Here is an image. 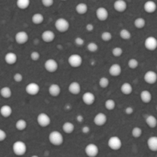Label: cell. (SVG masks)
<instances>
[{
    "label": "cell",
    "instance_id": "1",
    "mask_svg": "<svg viewBox=\"0 0 157 157\" xmlns=\"http://www.w3.org/2000/svg\"><path fill=\"white\" fill-rule=\"evenodd\" d=\"M48 140L51 144H52L53 146L59 147V146L62 145L64 143V136L59 131L55 130V131L50 133L48 136Z\"/></svg>",
    "mask_w": 157,
    "mask_h": 157
},
{
    "label": "cell",
    "instance_id": "2",
    "mask_svg": "<svg viewBox=\"0 0 157 157\" xmlns=\"http://www.w3.org/2000/svg\"><path fill=\"white\" fill-rule=\"evenodd\" d=\"M12 151L18 156H22L27 152V146L23 141L17 140L12 145Z\"/></svg>",
    "mask_w": 157,
    "mask_h": 157
},
{
    "label": "cell",
    "instance_id": "3",
    "mask_svg": "<svg viewBox=\"0 0 157 157\" xmlns=\"http://www.w3.org/2000/svg\"><path fill=\"white\" fill-rule=\"evenodd\" d=\"M55 26L58 32L64 33L68 31L69 28H70V23L66 18H59L55 21Z\"/></svg>",
    "mask_w": 157,
    "mask_h": 157
},
{
    "label": "cell",
    "instance_id": "4",
    "mask_svg": "<svg viewBox=\"0 0 157 157\" xmlns=\"http://www.w3.org/2000/svg\"><path fill=\"white\" fill-rule=\"evenodd\" d=\"M67 62L71 67H74V68H78V67H81L83 63L82 57L78 54H73L68 57Z\"/></svg>",
    "mask_w": 157,
    "mask_h": 157
},
{
    "label": "cell",
    "instance_id": "5",
    "mask_svg": "<svg viewBox=\"0 0 157 157\" xmlns=\"http://www.w3.org/2000/svg\"><path fill=\"white\" fill-rule=\"evenodd\" d=\"M51 118L47 113H41L37 117V123L41 127H47L51 124Z\"/></svg>",
    "mask_w": 157,
    "mask_h": 157
},
{
    "label": "cell",
    "instance_id": "6",
    "mask_svg": "<svg viewBox=\"0 0 157 157\" xmlns=\"http://www.w3.org/2000/svg\"><path fill=\"white\" fill-rule=\"evenodd\" d=\"M44 67V69L49 73H55L58 69V63L53 58H49L45 61Z\"/></svg>",
    "mask_w": 157,
    "mask_h": 157
},
{
    "label": "cell",
    "instance_id": "7",
    "mask_svg": "<svg viewBox=\"0 0 157 157\" xmlns=\"http://www.w3.org/2000/svg\"><path fill=\"white\" fill-rule=\"evenodd\" d=\"M108 147L114 151L119 150L122 147V140L118 136H111L108 140Z\"/></svg>",
    "mask_w": 157,
    "mask_h": 157
},
{
    "label": "cell",
    "instance_id": "8",
    "mask_svg": "<svg viewBox=\"0 0 157 157\" xmlns=\"http://www.w3.org/2000/svg\"><path fill=\"white\" fill-rule=\"evenodd\" d=\"M85 154L88 157H96L99 153V148L94 144H89L84 149Z\"/></svg>",
    "mask_w": 157,
    "mask_h": 157
},
{
    "label": "cell",
    "instance_id": "9",
    "mask_svg": "<svg viewBox=\"0 0 157 157\" xmlns=\"http://www.w3.org/2000/svg\"><path fill=\"white\" fill-rule=\"evenodd\" d=\"M26 93L31 96H35L38 94L40 91V86L37 83L32 82L29 83L25 87Z\"/></svg>",
    "mask_w": 157,
    "mask_h": 157
},
{
    "label": "cell",
    "instance_id": "10",
    "mask_svg": "<svg viewBox=\"0 0 157 157\" xmlns=\"http://www.w3.org/2000/svg\"><path fill=\"white\" fill-rule=\"evenodd\" d=\"M145 48L149 51H154L157 48V40L155 37L149 36L144 41Z\"/></svg>",
    "mask_w": 157,
    "mask_h": 157
},
{
    "label": "cell",
    "instance_id": "11",
    "mask_svg": "<svg viewBox=\"0 0 157 157\" xmlns=\"http://www.w3.org/2000/svg\"><path fill=\"white\" fill-rule=\"evenodd\" d=\"M107 121V117L105 113H98V114L95 115L94 117V123L98 127H102L105 125Z\"/></svg>",
    "mask_w": 157,
    "mask_h": 157
},
{
    "label": "cell",
    "instance_id": "12",
    "mask_svg": "<svg viewBox=\"0 0 157 157\" xmlns=\"http://www.w3.org/2000/svg\"><path fill=\"white\" fill-rule=\"evenodd\" d=\"M15 40L18 44H24L29 41V35L25 31H20L15 35Z\"/></svg>",
    "mask_w": 157,
    "mask_h": 157
},
{
    "label": "cell",
    "instance_id": "13",
    "mask_svg": "<svg viewBox=\"0 0 157 157\" xmlns=\"http://www.w3.org/2000/svg\"><path fill=\"white\" fill-rule=\"evenodd\" d=\"M144 78L148 84H154L157 81V74L153 71H148L145 73Z\"/></svg>",
    "mask_w": 157,
    "mask_h": 157
},
{
    "label": "cell",
    "instance_id": "14",
    "mask_svg": "<svg viewBox=\"0 0 157 157\" xmlns=\"http://www.w3.org/2000/svg\"><path fill=\"white\" fill-rule=\"evenodd\" d=\"M96 16L99 21H104L108 18V11L104 7H99L96 10Z\"/></svg>",
    "mask_w": 157,
    "mask_h": 157
},
{
    "label": "cell",
    "instance_id": "15",
    "mask_svg": "<svg viewBox=\"0 0 157 157\" xmlns=\"http://www.w3.org/2000/svg\"><path fill=\"white\" fill-rule=\"evenodd\" d=\"M55 34L52 30H45L41 34V39L44 42L51 43L55 40Z\"/></svg>",
    "mask_w": 157,
    "mask_h": 157
},
{
    "label": "cell",
    "instance_id": "16",
    "mask_svg": "<svg viewBox=\"0 0 157 157\" xmlns=\"http://www.w3.org/2000/svg\"><path fill=\"white\" fill-rule=\"evenodd\" d=\"M95 95L91 92H85L82 96V101L86 105L90 106L94 104L95 102Z\"/></svg>",
    "mask_w": 157,
    "mask_h": 157
},
{
    "label": "cell",
    "instance_id": "17",
    "mask_svg": "<svg viewBox=\"0 0 157 157\" xmlns=\"http://www.w3.org/2000/svg\"><path fill=\"white\" fill-rule=\"evenodd\" d=\"M113 8L118 12H124L127 10V4L125 0H116L113 3Z\"/></svg>",
    "mask_w": 157,
    "mask_h": 157
},
{
    "label": "cell",
    "instance_id": "18",
    "mask_svg": "<svg viewBox=\"0 0 157 157\" xmlns=\"http://www.w3.org/2000/svg\"><path fill=\"white\" fill-rule=\"evenodd\" d=\"M81 90V84L77 81H73L68 86V91L73 95L79 94Z\"/></svg>",
    "mask_w": 157,
    "mask_h": 157
},
{
    "label": "cell",
    "instance_id": "19",
    "mask_svg": "<svg viewBox=\"0 0 157 157\" xmlns=\"http://www.w3.org/2000/svg\"><path fill=\"white\" fill-rule=\"evenodd\" d=\"M61 87L58 84H52L48 87V93L53 98L58 97L61 94Z\"/></svg>",
    "mask_w": 157,
    "mask_h": 157
},
{
    "label": "cell",
    "instance_id": "20",
    "mask_svg": "<svg viewBox=\"0 0 157 157\" xmlns=\"http://www.w3.org/2000/svg\"><path fill=\"white\" fill-rule=\"evenodd\" d=\"M122 73V67L118 64H113L109 68V74L112 77H118Z\"/></svg>",
    "mask_w": 157,
    "mask_h": 157
},
{
    "label": "cell",
    "instance_id": "21",
    "mask_svg": "<svg viewBox=\"0 0 157 157\" xmlns=\"http://www.w3.org/2000/svg\"><path fill=\"white\" fill-rule=\"evenodd\" d=\"M144 8L146 12H147L149 14H151L156 12V4L155 2L152 1V0H149V1L146 2L144 6Z\"/></svg>",
    "mask_w": 157,
    "mask_h": 157
},
{
    "label": "cell",
    "instance_id": "22",
    "mask_svg": "<svg viewBox=\"0 0 157 157\" xmlns=\"http://www.w3.org/2000/svg\"><path fill=\"white\" fill-rule=\"evenodd\" d=\"M18 60V57H17L16 54L14 52H8L6 55H5V61L6 64H9V65H12L15 64L17 62Z\"/></svg>",
    "mask_w": 157,
    "mask_h": 157
},
{
    "label": "cell",
    "instance_id": "23",
    "mask_svg": "<svg viewBox=\"0 0 157 157\" xmlns=\"http://www.w3.org/2000/svg\"><path fill=\"white\" fill-rule=\"evenodd\" d=\"M147 147L149 150L152 152L157 151V137L156 136H150L147 140Z\"/></svg>",
    "mask_w": 157,
    "mask_h": 157
},
{
    "label": "cell",
    "instance_id": "24",
    "mask_svg": "<svg viewBox=\"0 0 157 157\" xmlns=\"http://www.w3.org/2000/svg\"><path fill=\"white\" fill-rule=\"evenodd\" d=\"M12 108L9 105H3L0 108V114L4 118H8L12 115Z\"/></svg>",
    "mask_w": 157,
    "mask_h": 157
},
{
    "label": "cell",
    "instance_id": "25",
    "mask_svg": "<svg viewBox=\"0 0 157 157\" xmlns=\"http://www.w3.org/2000/svg\"><path fill=\"white\" fill-rule=\"evenodd\" d=\"M140 100L144 104H149L152 101V94L149 90H144L140 93Z\"/></svg>",
    "mask_w": 157,
    "mask_h": 157
},
{
    "label": "cell",
    "instance_id": "26",
    "mask_svg": "<svg viewBox=\"0 0 157 157\" xmlns=\"http://www.w3.org/2000/svg\"><path fill=\"white\" fill-rule=\"evenodd\" d=\"M75 10H76V12L79 15H84L88 11V6H87L86 3L81 2L77 5L76 7H75Z\"/></svg>",
    "mask_w": 157,
    "mask_h": 157
},
{
    "label": "cell",
    "instance_id": "27",
    "mask_svg": "<svg viewBox=\"0 0 157 157\" xmlns=\"http://www.w3.org/2000/svg\"><path fill=\"white\" fill-rule=\"evenodd\" d=\"M62 130L67 134H71L75 130V125L71 122L67 121L62 125Z\"/></svg>",
    "mask_w": 157,
    "mask_h": 157
},
{
    "label": "cell",
    "instance_id": "28",
    "mask_svg": "<svg viewBox=\"0 0 157 157\" xmlns=\"http://www.w3.org/2000/svg\"><path fill=\"white\" fill-rule=\"evenodd\" d=\"M121 90L124 95H130L133 92V87L128 82H125L121 85Z\"/></svg>",
    "mask_w": 157,
    "mask_h": 157
},
{
    "label": "cell",
    "instance_id": "29",
    "mask_svg": "<svg viewBox=\"0 0 157 157\" xmlns=\"http://www.w3.org/2000/svg\"><path fill=\"white\" fill-rule=\"evenodd\" d=\"M146 123H147V126L150 128H155L157 126V120L156 117L153 116V115H148L147 117L145 118Z\"/></svg>",
    "mask_w": 157,
    "mask_h": 157
},
{
    "label": "cell",
    "instance_id": "30",
    "mask_svg": "<svg viewBox=\"0 0 157 157\" xmlns=\"http://www.w3.org/2000/svg\"><path fill=\"white\" fill-rule=\"evenodd\" d=\"M44 15L41 13H35L32 15V21L35 25H40L44 21Z\"/></svg>",
    "mask_w": 157,
    "mask_h": 157
},
{
    "label": "cell",
    "instance_id": "31",
    "mask_svg": "<svg viewBox=\"0 0 157 157\" xmlns=\"http://www.w3.org/2000/svg\"><path fill=\"white\" fill-rule=\"evenodd\" d=\"M28 127L27 121L24 119H19L15 123V128L19 131H23L25 130Z\"/></svg>",
    "mask_w": 157,
    "mask_h": 157
},
{
    "label": "cell",
    "instance_id": "32",
    "mask_svg": "<svg viewBox=\"0 0 157 157\" xmlns=\"http://www.w3.org/2000/svg\"><path fill=\"white\" fill-rule=\"evenodd\" d=\"M12 91L11 90L10 87H2L1 90H0V95L3 98H6V99H8V98H10L12 97Z\"/></svg>",
    "mask_w": 157,
    "mask_h": 157
},
{
    "label": "cell",
    "instance_id": "33",
    "mask_svg": "<svg viewBox=\"0 0 157 157\" xmlns=\"http://www.w3.org/2000/svg\"><path fill=\"white\" fill-rule=\"evenodd\" d=\"M30 0H17L16 6H18V9L24 10L29 8V6H30Z\"/></svg>",
    "mask_w": 157,
    "mask_h": 157
},
{
    "label": "cell",
    "instance_id": "34",
    "mask_svg": "<svg viewBox=\"0 0 157 157\" xmlns=\"http://www.w3.org/2000/svg\"><path fill=\"white\" fill-rule=\"evenodd\" d=\"M146 25V20L144 18H136L134 21V26L138 29H142L145 27Z\"/></svg>",
    "mask_w": 157,
    "mask_h": 157
},
{
    "label": "cell",
    "instance_id": "35",
    "mask_svg": "<svg viewBox=\"0 0 157 157\" xmlns=\"http://www.w3.org/2000/svg\"><path fill=\"white\" fill-rule=\"evenodd\" d=\"M120 36L123 40H130L132 35L130 31L126 29H123L120 31Z\"/></svg>",
    "mask_w": 157,
    "mask_h": 157
},
{
    "label": "cell",
    "instance_id": "36",
    "mask_svg": "<svg viewBox=\"0 0 157 157\" xmlns=\"http://www.w3.org/2000/svg\"><path fill=\"white\" fill-rule=\"evenodd\" d=\"M104 106L107 110H113L116 107V102L113 100L108 99L104 103Z\"/></svg>",
    "mask_w": 157,
    "mask_h": 157
},
{
    "label": "cell",
    "instance_id": "37",
    "mask_svg": "<svg viewBox=\"0 0 157 157\" xmlns=\"http://www.w3.org/2000/svg\"><path fill=\"white\" fill-rule=\"evenodd\" d=\"M131 134L134 138H140L143 134L142 129L139 127H133L131 131Z\"/></svg>",
    "mask_w": 157,
    "mask_h": 157
},
{
    "label": "cell",
    "instance_id": "38",
    "mask_svg": "<svg viewBox=\"0 0 157 157\" xmlns=\"http://www.w3.org/2000/svg\"><path fill=\"white\" fill-rule=\"evenodd\" d=\"M98 48H99V47H98V44H97V43L93 42V41H92V42L88 43L87 45V51L90 52H91V53H94V52H98Z\"/></svg>",
    "mask_w": 157,
    "mask_h": 157
},
{
    "label": "cell",
    "instance_id": "39",
    "mask_svg": "<svg viewBox=\"0 0 157 157\" xmlns=\"http://www.w3.org/2000/svg\"><path fill=\"white\" fill-rule=\"evenodd\" d=\"M110 84V81L106 77H102V78H100L99 80V86L101 88H106Z\"/></svg>",
    "mask_w": 157,
    "mask_h": 157
},
{
    "label": "cell",
    "instance_id": "40",
    "mask_svg": "<svg viewBox=\"0 0 157 157\" xmlns=\"http://www.w3.org/2000/svg\"><path fill=\"white\" fill-rule=\"evenodd\" d=\"M127 64H128V67L130 69H136L139 66V61L136 58H130Z\"/></svg>",
    "mask_w": 157,
    "mask_h": 157
},
{
    "label": "cell",
    "instance_id": "41",
    "mask_svg": "<svg viewBox=\"0 0 157 157\" xmlns=\"http://www.w3.org/2000/svg\"><path fill=\"white\" fill-rule=\"evenodd\" d=\"M101 37L103 41H105V42H107V41H110L112 39L113 35H112V34L110 32H104L101 34Z\"/></svg>",
    "mask_w": 157,
    "mask_h": 157
},
{
    "label": "cell",
    "instance_id": "42",
    "mask_svg": "<svg viewBox=\"0 0 157 157\" xmlns=\"http://www.w3.org/2000/svg\"><path fill=\"white\" fill-rule=\"evenodd\" d=\"M124 53V51L121 47H115L112 49V55L114 57H121Z\"/></svg>",
    "mask_w": 157,
    "mask_h": 157
},
{
    "label": "cell",
    "instance_id": "43",
    "mask_svg": "<svg viewBox=\"0 0 157 157\" xmlns=\"http://www.w3.org/2000/svg\"><path fill=\"white\" fill-rule=\"evenodd\" d=\"M40 56H41V55H40L39 52H35H35H32V53H31V55H30L31 59H32V61H38V60H39V58H40Z\"/></svg>",
    "mask_w": 157,
    "mask_h": 157
},
{
    "label": "cell",
    "instance_id": "44",
    "mask_svg": "<svg viewBox=\"0 0 157 157\" xmlns=\"http://www.w3.org/2000/svg\"><path fill=\"white\" fill-rule=\"evenodd\" d=\"M13 80L17 83H20L23 80V76L21 73H15L13 76Z\"/></svg>",
    "mask_w": 157,
    "mask_h": 157
},
{
    "label": "cell",
    "instance_id": "45",
    "mask_svg": "<svg viewBox=\"0 0 157 157\" xmlns=\"http://www.w3.org/2000/svg\"><path fill=\"white\" fill-rule=\"evenodd\" d=\"M75 43L78 47H81V46L84 45V40L82 38H81V37H77L75 40Z\"/></svg>",
    "mask_w": 157,
    "mask_h": 157
},
{
    "label": "cell",
    "instance_id": "46",
    "mask_svg": "<svg viewBox=\"0 0 157 157\" xmlns=\"http://www.w3.org/2000/svg\"><path fill=\"white\" fill-rule=\"evenodd\" d=\"M41 3L44 7H51L54 4V0H41Z\"/></svg>",
    "mask_w": 157,
    "mask_h": 157
},
{
    "label": "cell",
    "instance_id": "47",
    "mask_svg": "<svg viewBox=\"0 0 157 157\" xmlns=\"http://www.w3.org/2000/svg\"><path fill=\"white\" fill-rule=\"evenodd\" d=\"M7 137V134H6V131L3 130L2 129H0V142H2Z\"/></svg>",
    "mask_w": 157,
    "mask_h": 157
},
{
    "label": "cell",
    "instance_id": "48",
    "mask_svg": "<svg viewBox=\"0 0 157 157\" xmlns=\"http://www.w3.org/2000/svg\"><path fill=\"white\" fill-rule=\"evenodd\" d=\"M133 111H134V110L132 107H127L125 109V113L127 115H131L133 113Z\"/></svg>",
    "mask_w": 157,
    "mask_h": 157
},
{
    "label": "cell",
    "instance_id": "49",
    "mask_svg": "<svg viewBox=\"0 0 157 157\" xmlns=\"http://www.w3.org/2000/svg\"><path fill=\"white\" fill-rule=\"evenodd\" d=\"M81 130H82L83 133H84V134H87L88 133H90V128L88 127V126H84V127H82V129H81Z\"/></svg>",
    "mask_w": 157,
    "mask_h": 157
},
{
    "label": "cell",
    "instance_id": "50",
    "mask_svg": "<svg viewBox=\"0 0 157 157\" xmlns=\"http://www.w3.org/2000/svg\"><path fill=\"white\" fill-rule=\"evenodd\" d=\"M94 26L93 25L90 24V23L87 24V25H86V30H87V32H91L92 31H94Z\"/></svg>",
    "mask_w": 157,
    "mask_h": 157
},
{
    "label": "cell",
    "instance_id": "51",
    "mask_svg": "<svg viewBox=\"0 0 157 157\" xmlns=\"http://www.w3.org/2000/svg\"><path fill=\"white\" fill-rule=\"evenodd\" d=\"M76 120L77 121H78V123H82L83 121H84V116L81 114H78V116L76 117Z\"/></svg>",
    "mask_w": 157,
    "mask_h": 157
},
{
    "label": "cell",
    "instance_id": "52",
    "mask_svg": "<svg viewBox=\"0 0 157 157\" xmlns=\"http://www.w3.org/2000/svg\"><path fill=\"white\" fill-rule=\"evenodd\" d=\"M31 157H39V156H37V155H33V156H32Z\"/></svg>",
    "mask_w": 157,
    "mask_h": 157
},
{
    "label": "cell",
    "instance_id": "53",
    "mask_svg": "<svg viewBox=\"0 0 157 157\" xmlns=\"http://www.w3.org/2000/svg\"><path fill=\"white\" fill-rule=\"evenodd\" d=\"M61 1H63V2H64V1H67V0H61Z\"/></svg>",
    "mask_w": 157,
    "mask_h": 157
}]
</instances>
